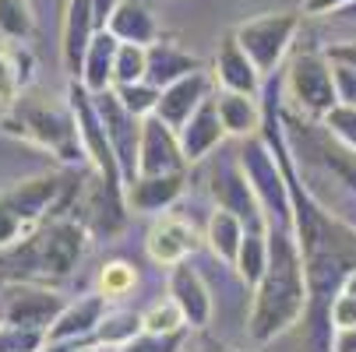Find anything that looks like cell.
<instances>
[{
  "instance_id": "6da1fadb",
  "label": "cell",
  "mask_w": 356,
  "mask_h": 352,
  "mask_svg": "<svg viewBox=\"0 0 356 352\" xmlns=\"http://www.w3.org/2000/svg\"><path fill=\"white\" fill-rule=\"evenodd\" d=\"M261 134L275 148V156L286 169V180H289V194H293V226H296L303 271H307V285H311V303H307V317H303V324H307V349L311 352H335L339 328L332 324V299L342 292L346 278L356 271V229L349 222H342L335 212H328L303 187L293 148H289L286 131H282L275 92H268V99H265Z\"/></svg>"
},
{
  "instance_id": "7a4b0ae2",
  "label": "cell",
  "mask_w": 356,
  "mask_h": 352,
  "mask_svg": "<svg viewBox=\"0 0 356 352\" xmlns=\"http://www.w3.org/2000/svg\"><path fill=\"white\" fill-rule=\"evenodd\" d=\"M311 285L303 271V254L296 243V226L286 219H268V268L250 289L247 335L250 342H275L307 317Z\"/></svg>"
},
{
  "instance_id": "3957f363",
  "label": "cell",
  "mask_w": 356,
  "mask_h": 352,
  "mask_svg": "<svg viewBox=\"0 0 356 352\" xmlns=\"http://www.w3.org/2000/svg\"><path fill=\"white\" fill-rule=\"evenodd\" d=\"M85 243H88V226L78 215H54L0 250V278L57 289L78 268Z\"/></svg>"
},
{
  "instance_id": "277c9868",
  "label": "cell",
  "mask_w": 356,
  "mask_h": 352,
  "mask_svg": "<svg viewBox=\"0 0 356 352\" xmlns=\"http://www.w3.org/2000/svg\"><path fill=\"white\" fill-rule=\"evenodd\" d=\"M0 131L18 137V141H29V144L42 148V152H49V156H57L60 162H78L85 156L71 103L67 99L60 103V99L46 95V92L25 88L8 106L4 120H0Z\"/></svg>"
},
{
  "instance_id": "5b68a950",
  "label": "cell",
  "mask_w": 356,
  "mask_h": 352,
  "mask_svg": "<svg viewBox=\"0 0 356 352\" xmlns=\"http://www.w3.org/2000/svg\"><path fill=\"white\" fill-rule=\"evenodd\" d=\"M67 103L74 110V120H78V137H81V152L85 159L92 162V169L110 183V190L124 194L127 197V180H124V169H120V159L110 144V134H106V124H103V113L95 106V95L78 81L71 78L67 85Z\"/></svg>"
},
{
  "instance_id": "8992f818",
  "label": "cell",
  "mask_w": 356,
  "mask_h": 352,
  "mask_svg": "<svg viewBox=\"0 0 356 352\" xmlns=\"http://www.w3.org/2000/svg\"><path fill=\"white\" fill-rule=\"evenodd\" d=\"M240 169L247 176V183L258 194L261 208L268 219H286L293 222V194H289V180H286V169L275 156V148L268 144L265 134H254V137H243V152H240Z\"/></svg>"
},
{
  "instance_id": "52a82bcc",
  "label": "cell",
  "mask_w": 356,
  "mask_h": 352,
  "mask_svg": "<svg viewBox=\"0 0 356 352\" xmlns=\"http://www.w3.org/2000/svg\"><path fill=\"white\" fill-rule=\"evenodd\" d=\"M286 95L300 113L321 120L328 110L339 106V88H335V67L328 49H300L286 67Z\"/></svg>"
},
{
  "instance_id": "ba28073f",
  "label": "cell",
  "mask_w": 356,
  "mask_h": 352,
  "mask_svg": "<svg viewBox=\"0 0 356 352\" xmlns=\"http://www.w3.org/2000/svg\"><path fill=\"white\" fill-rule=\"evenodd\" d=\"M296 28H300V15L293 11H272V15H258L243 25H236V42L243 46V53L254 60L261 74H272L296 39Z\"/></svg>"
},
{
  "instance_id": "9c48e42d",
  "label": "cell",
  "mask_w": 356,
  "mask_h": 352,
  "mask_svg": "<svg viewBox=\"0 0 356 352\" xmlns=\"http://www.w3.org/2000/svg\"><path fill=\"white\" fill-rule=\"evenodd\" d=\"M64 307H67V299L54 285L8 282V296H4L0 321H4V324H18V328H49Z\"/></svg>"
},
{
  "instance_id": "30bf717a",
  "label": "cell",
  "mask_w": 356,
  "mask_h": 352,
  "mask_svg": "<svg viewBox=\"0 0 356 352\" xmlns=\"http://www.w3.org/2000/svg\"><path fill=\"white\" fill-rule=\"evenodd\" d=\"M95 106L103 113V124H106V134H110V144L120 159V169H124V180H138V152H141V117H134L113 88L99 92L95 95Z\"/></svg>"
},
{
  "instance_id": "8fae6325",
  "label": "cell",
  "mask_w": 356,
  "mask_h": 352,
  "mask_svg": "<svg viewBox=\"0 0 356 352\" xmlns=\"http://www.w3.org/2000/svg\"><path fill=\"white\" fill-rule=\"evenodd\" d=\"M187 159L180 148L177 127H170L159 117L141 120V152H138V176H166V173H184Z\"/></svg>"
},
{
  "instance_id": "7c38bea8",
  "label": "cell",
  "mask_w": 356,
  "mask_h": 352,
  "mask_svg": "<svg viewBox=\"0 0 356 352\" xmlns=\"http://www.w3.org/2000/svg\"><path fill=\"white\" fill-rule=\"evenodd\" d=\"M197 246H201L197 229H194L187 219L173 215V212H163L156 222H152L148 236H145L148 258L156 261V265H163V268H173V265L187 261Z\"/></svg>"
},
{
  "instance_id": "4fadbf2b",
  "label": "cell",
  "mask_w": 356,
  "mask_h": 352,
  "mask_svg": "<svg viewBox=\"0 0 356 352\" xmlns=\"http://www.w3.org/2000/svg\"><path fill=\"white\" fill-rule=\"evenodd\" d=\"M110 299L103 292H88V296H78L57 314V321L46 328V345H67V342H85L95 335V328L103 324L106 317V307Z\"/></svg>"
},
{
  "instance_id": "5bb4252c",
  "label": "cell",
  "mask_w": 356,
  "mask_h": 352,
  "mask_svg": "<svg viewBox=\"0 0 356 352\" xmlns=\"http://www.w3.org/2000/svg\"><path fill=\"white\" fill-rule=\"evenodd\" d=\"M166 292L180 303L191 331H205L209 328V321H212V292H209L205 278H201V271L191 268V261H180V265L170 268Z\"/></svg>"
},
{
  "instance_id": "9a60e30c",
  "label": "cell",
  "mask_w": 356,
  "mask_h": 352,
  "mask_svg": "<svg viewBox=\"0 0 356 352\" xmlns=\"http://www.w3.org/2000/svg\"><path fill=\"white\" fill-rule=\"evenodd\" d=\"M180 134V148H184V159H187V166L191 162H201L205 156H212L216 148L229 137L226 134V127H222V117H219V103H216V92L201 103L194 113H191V120L177 131Z\"/></svg>"
},
{
  "instance_id": "2e32d148",
  "label": "cell",
  "mask_w": 356,
  "mask_h": 352,
  "mask_svg": "<svg viewBox=\"0 0 356 352\" xmlns=\"http://www.w3.org/2000/svg\"><path fill=\"white\" fill-rule=\"evenodd\" d=\"M212 190H216L219 205L229 208V212L247 226V233H268V215H265V208H261L258 194H254V187L247 183L240 162L229 166L222 176H216V187H212Z\"/></svg>"
},
{
  "instance_id": "e0dca14e",
  "label": "cell",
  "mask_w": 356,
  "mask_h": 352,
  "mask_svg": "<svg viewBox=\"0 0 356 352\" xmlns=\"http://www.w3.org/2000/svg\"><path fill=\"white\" fill-rule=\"evenodd\" d=\"M209 95H212V74H209L205 67H201V71L184 74L180 81H173V85H166V88H163L159 106H156V117L180 131V127L191 120V113H194L201 103H205Z\"/></svg>"
},
{
  "instance_id": "ac0fdd59",
  "label": "cell",
  "mask_w": 356,
  "mask_h": 352,
  "mask_svg": "<svg viewBox=\"0 0 356 352\" xmlns=\"http://www.w3.org/2000/svg\"><path fill=\"white\" fill-rule=\"evenodd\" d=\"M212 78L219 81V88H233V92H247V95H258L261 92V71L254 67V60L243 53V46L236 42V35L222 39L219 53H216V67Z\"/></svg>"
},
{
  "instance_id": "d6986e66",
  "label": "cell",
  "mask_w": 356,
  "mask_h": 352,
  "mask_svg": "<svg viewBox=\"0 0 356 352\" xmlns=\"http://www.w3.org/2000/svg\"><path fill=\"white\" fill-rule=\"evenodd\" d=\"M216 103H219V117H222V127H226L229 137H254V134H261V127H265V103L258 95L219 88Z\"/></svg>"
},
{
  "instance_id": "ffe728a7",
  "label": "cell",
  "mask_w": 356,
  "mask_h": 352,
  "mask_svg": "<svg viewBox=\"0 0 356 352\" xmlns=\"http://www.w3.org/2000/svg\"><path fill=\"white\" fill-rule=\"evenodd\" d=\"M95 11H92V0H71L67 4V18H64V35H60V53H64V67L71 78L81 74V60H85V49L95 35Z\"/></svg>"
},
{
  "instance_id": "44dd1931",
  "label": "cell",
  "mask_w": 356,
  "mask_h": 352,
  "mask_svg": "<svg viewBox=\"0 0 356 352\" xmlns=\"http://www.w3.org/2000/svg\"><path fill=\"white\" fill-rule=\"evenodd\" d=\"M184 173H166V176H138L127 183V208L145 212V215H159L170 212L173 201L184 194Z\"/></svg>"
},
{
  "instance_id": "7402d4cb",
  "label": "cell",
  "mask_w": 356,
  "mask_h": 352,
  "mask_svg": "<svg viewBox=\"0 0 356 352\" xmlns=\"http://www.w3.org/2000/svg\"><path fill=\"white\" fill-rule=\"evenodd\" d=\"M117 49H120V39L110 32V28H99L85 49V60H81V74L78 81L99 95V92H106L113 88V67H117Z\"/></svg>"
},
{
  "instance_id": "603a6c76",
  "label": "cell",
  "mask_w": 356,
  "mask_h": 352,
  "mask_svg": "<svg viewBox=\"0 0 356 352\" xmlns=\"http://www.w3.org/2000/svg\"><path fill=\"white\" fill-rule=\"evenodd\" d=\"M194 71H201V60L191 57L187 49H180L177 42L156 39L148 46V81L152 85L166 88V85H173V81H180L184 74H194Z\"/></svg>"
},
{
  "instance_id": "cb8c5ba5",
  "label": "cell",
  "mask_w": 356,
  "mask_h": 352,
  "mask_svg": "<svg viewBox=\"0 0 356 352\" xmlns=\"http://www.w3.org/2000/svg\"><path fill=\"white\" fill-rule=\"evenodd\" d=\"M243 236H247V226L222 205H216V212L209 215L205 222V246L212 250V258H219L222 265L236 268V258H240V246H243Z\"/></svg>"
},
{
  "instance_id": "d4e9b609",
  "label": "cell",
  "mask_w": 356,
  "mask_h": 352,
  "mask_svg": "<svg viewBox=\"0 0 356 352\" xmlns=\"http://www.w3.org/2000/svg\"><path fill=\"white\" fill-rule=\"evenodd\" d=\"M120 42H138V46H152L159 39V25L152 18V11L141 0H120V8L113 11L110 25H106Z\"/></svg>"
},
{
  "instance_id": "484cf974",
  "label": "cell",
  "mask_w": 356,
  "mask_h": 352,
  "mask_svg": "<svg viewBox=\"0 0 356 352\" xmlns=\"http://www.w3.org/2000/svg\"><path fill=\"white\" fill-rule=\"evenodd\" d=\"M265 268H268V233H247L236 258V275L243 278L247 289H254L261 282Z\"/></svg>"
},
{
  "instance_id": "4316f807",
  "label": "cell",
  "mask_w": 356,
  "mask_h": 352,
  "mask_svg": "<svg viewBox=\"0 0 356 352\" xmlns=\"http://www.w3.org/2000/svg\"><path fill=\"white\" fill-rule=\"evenodd\" d=\"M145 331V321H141V314H134V310H106V317H103V324L95 328V342H106V345H127L131 338H138Z\"/></svg>"
},
{
  "instance_id": "83f0119b",
  "label": "cell",
  "mask_w": 356,
  "mask_h": 352,
  "mask_svg": "<svg viewBox=\"0 0 356 352\" xmlns=\"http://www.w3.org/2000/svg\"><path fill=\"white\" fill-rule=\"evenodd\" d=\"M134 81H148V46L120 42L117 67H113V85H134Z\"/></svg>"
},
{
  "instance_id": "f1b7e54d",
  "label": "cell",
  "mask_w": 356,
  "mask_h": 352,
  "mask_svg": "<svg viewBox=\"0 0 356 352\" xmlns=\"http://www.w3.org/2000/svg\"><path fill=\"white\" fill-rule=\"evenodd\" d=\"M35 28V15L29 0H0V35L4 39H29Z\"/></svg>"
},
{
  "instance_id": "f546056e",
  "label": "cell",
  "mask_w": 356,
  "mask_h": 352,
  "mask_svg": "<svg viewBox=\"0 0 356 352\" xmlns=\"http://www.w3.org/2000/svg\"><path fill=\"white\" fill-rule=\"evenodd\" d=\"M113 92L120 95V103L134 113V117H156V106H159V95L163 88L152 85V81H134V85H113Z\"/></svg>"
},
{
  "instance_id": "4dcf8cb0",
  "label": "cell",
  "mask_w": 356,
  "mask_h": 352,
  "mask_svg": "<svg viewBox=\"0 0 356 352\" xmlns=\"http://www.w3.org/2000/svg\"><path fill=\"white\" fill-rule=\"evenodd\" d=\"M29 60H22L18 53H8L0 49V103L11 106L15 99L29 88V71H22Z\"/></svg>"
},
{
  "instance_id": "1f68e13d",
  "label": "cell",
  "mask_w": 356,
  "mask_h": 352,
  "mask_svg": "<svg viewBox=\"0 0 356 352\" xmlns=\"http://www.w3.org/2000/svg\"><path fill=\"white\" fill-rule=\"evenodd\" d=\"M141 321H145V331H184L187 328V317L170 292L163 299H156V303L141 314Z\"/></svg>"
},
{
  "instance_id": "d6a6232c",
  "label": "cell",
  "mask_w": 356,
  "mask_h": 352,
  "mask_svg": "<svg viewBox=\"0 0 356 352\" xmlns=\"http://www.w3.org/2000/svg\"><path fill=\"white\" fill-rule=\"evenodd\" d=\"M187 338H191V328H184V331H141L120 352H184Z\"/></svg>"
},
{
  "instance_id": "836d02e7",
  "label": "cell",
  "mask_w": 356,
  "mask_h": 352,
  "mask_svg": "<svg viewBox=\"0 0 356 352\" xmlns=\"http://www.w3.org/2000/svg\"><path fill=\"white\" fill-rule=\"evenodd\" d=\"M134 285H138V271L127 261H110V265H103V271H99V292H103L106 299H124Z\"/></svg>"
},
{
  "instance_id": "e575fe53",
  "label": "cell",
  "mask_w": 356,
  "mask_h": 352,
  "mask_svg": "<svg viewBox=\"0 0 356 352\" xmlns=\"http://www.w3.org/2000/svg\"><path fill=\"white\" fill-rule=\"evenodd\" d=\"M318 124L325 127V134H328V137L342 141L346 148H353V152H356V106L339 103V106H335V110H328Z\"/></svg>"
},
{
  "instance_id": "d590c367",
  "label": "cell",
  "mask_w": 356,
  "mask_h": 352,
  "mask_svg": "<svg viewBox=\"0 0 356 352\" xmlns=\"http://www.w3.org/2000/svg\"><path fill=\"white\" fill-rule=\"evenodd\" d=\"M46 328H18V324H0V345L11 352H46Z\"/></svg>"
},
{
  "instance_id": "8d00e7d4",
  "label": "cell",
  "mask_w": 356,
  "mask_h": 352,
  "mask_svg": "<svg viewBox=\"0 0 356 352\" xmlns=\"http://www.w3.org/2000/svg\"><path fill=\"white\" fill-rule=\"evenodd\" d=\"M332 324L339 328V331H356V296L353 292H339L335 299H332Z\"/></svg>"
},
{
  "instance_id": "74e56055",
  "label": "cell",
  "mask_w": 356,
  "mask_h": 352,
  "mask_svg": "<svg viewBox=\"0 0 356 352\" xmlns=\"http://www.w3.org/2000/svg\"><path fill=\"white\" fill-rule=\"evenodd\" d=\"M335 67V88H339V103H349L356 106V67L353 64H342V60H332Z\"/></svg>"
},
{
  "instance_id": "f35d334b",
  "label": "cell",
  "mask_w": 356,
  "mask_h": 352,
  "mask_svg": "<svg viewBox=\"0 0 356 352\" xmlns=\"http://www.w3.org/2000/svg\"><path fill=\"white\" fill-rule=\"evenodd\" d=\"M349 4H353V0H303V15H314V18H321V15H342Z\"/></svg>"
},
{
  "instance_id": "ab89813d",
  "label": "cell",
  "mask_w": 356,
  "mask_h": 352,
  "mask_svg": "<svg viewBox=\"0 0 356 352\" xmlns=\"http://www.w3.org/2000/svg\"><path fill=\"white\" fill-rule=\"evenodd\" d=\"M117 8H120V0H92V11H95V28H106Z\"/></svg>"
},
{
  "instance_id": "60d3db41",
  "label": "cell",
  "mask_w": 356,
  "mask_h": 352,
  "mask_svg": "<svg viewBox=\"0 0 356 352\" xmlns=\"http://www.w3.org/2000/svg\"><path fill=\"white\" fill-rule=\"evenodd\" d=\"M328 57L356 67V42H335V46H328Z\"/></svg>"
},
{
  "instance_id": "b9f144b4",
  "label": "cell",
  "mask_w": 356,
  "mask_h": 352,
  "mask_svg": "<svg viewBox=\"0 0 356 352\" xmlns=\"http://www.w3.org/2000/svg\"><path fill=\"white\" fill-rule=\"evenodd\" d=\"M184 352H222L216 342H209V338H197L194 345H191V338H187V345H184Z\"/></svg>"
},
{
  "instance_id": "7bdbcfd3",
  "label": "cell",
  "mask_w": 356,
  "mask_h": 352,
  "mask_svg": "<svg viewBox=\"0 0 356 352\" xmlns=\"http://www.w3.org/2000/svg\"><path fill=\"white\" fill-rule=\"evenodd\" d=\"M342 289H346V292H353V296H356V271H353V275H349V278H346V285H342Z\"/></svg>"
},
{
  "instance_id": "ee69618b",
  "label": "cell",
  "mask_w": 356,
  "mask_h": 352,
  "mask_svg": "<svg viewBox=\"0 0 356 352\" xmlns=\"http://www.w3.org/2000/svg\"><path fill=\"white\" fill-rule=\"evenodd\" d=\"M342 15H346V18H356V0H353V4H349V8L342 11Z\"/></svg>"
},
{
  "instance_id": "f6af8a7d",
  "label": "cell",
  "mask_w": 356,
  "mask_h": 352,
  "mask_svg": "<svg viewBox=\"0 0 356 352\" xmlns=\"http://www.w3.org/2000/svg\"><path fill=\"white\" fill-rule=\"evenodd\" d=\"M4 113H8V106H4V103H0V120H4Z\"/></svg>"
},
{
  "instance_id": "bcb514c9",
  "label": "cell",
  "mask_w": 356,
  "mask_h": 352,
  "mask_svg": "<svg viewBox=\"0 0 356 352\" xmlns=\"http://www.w3.org/2000/svg\"><path fill=\"white\" fill-rule=\"evenodd\" d=\"M222 352H247V349H222Z\"/></svg>"
},
{
  "instance_id": "7dc6e473",
  "label": "cell",
  "mask_w": 356,
  "mask_h": 352,
  "mask_svg": "<svg viewBox=\"0 0 356 352\" xmlns=\"http://www.w3.org/2000/svg\"><path fill=\"white\" fill-rule=\"evenodd\" d=\"M0 352H11V349H4V345H0Z\"/></svg>"
},
{
  "instance_id": "c3c4849f",
  "label": "cell",
  "mask_w": 356,
  "mask_h": 352,
  "mask_svg": "<svg viewBox=\"0 0 356 352\" xmlns=\"http://www.w3.org/2000/svg\"><path fill=\"white\" fill-rule=\"evenodd\" d=\"M0 324H4V321H0Z\"/></svg>"
}]
</instances>
